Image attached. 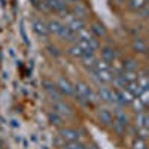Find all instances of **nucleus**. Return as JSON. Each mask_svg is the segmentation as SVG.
<instances>
[{"label": "nucleus", "instance_id": "29", "mask_svg": "<svg viewBox=\"0 0 149 149\" xmlns=\"http://www.w3.org/2000/svg\"><path fill=\"white\" fill-rule=\"evenodd\" d=\"M139 100L148 107V104H149V90H142V93L139 94Z\"/></svg>", "mask_w": 149, "mask_h": 149}, {"label": "nucleus", "instance_id": "24", "mask_svg": "<svg viewBox=\"0 0 149 149\" xmlns=\"http://www.w3.org/2000/svg\"><path fill=\"white\" fill-rule=\"evenodd\" d=\"M45 49H46L48 55L51 57V58H54V60H58L61 55H63V51H61L60 46L57 43H54V42H48L46 46H45Z\"/></svg>", "mask_w": 149, "mask_h": 149}, {"label": "nucleus", "instance_id": "3", "mask_svg": "<svg viewBox=\"0 0 149 149\" xmlns=\"http://www.w3.org/2000/svg\"><path fill=\"white\" fill-rule=\"evenodd\" d=\"M85 131L79 127L73 125H63L58 128V137H61L64 142H74V140H84Z\"/></svg>", "mask_w": 149, "mask_h": 149}, {"label": "nucleus", "instance_id": "4", "mask_svg": "<svg viewBox=\"0 0 149 149\" xmlns=\"http://www.w3.org/2000/svg\"><path fill=\"white\" fill-rule=\"evenodd\" d=\"M95 119L98 122V125L103 128H109L113 122V110H112L109 106H98L95 110Z\"/></svg>", "mask_w": 149, "mask_h": 149}, {"label": "nucleus", "instance_id": "31", "mask_svg": "<svg viewBox=\"0 0 149 149\" xmlns=\"http://www.w3.org/2000/svg\"><path fill=\"white\" fill-rule=\"evenodd\" d=\"M86 149H98V146L94 143H86Z\"/></svg>", "mask_w": 149, "mask_h": 149}, {"label": "nucleus", "instance_id": "22", "mask_svg": "<svg viewBox=\"0 0 149 149\" xmlns=\"http://www.w3.org/2000/svg\"><path fill=\"white\" fill-rule=\"evenodd\" d=\"M125 6V9L128 12H131V14H136L137 10L143 9L145 6H148V0H128V2L124 5Z\"/></svg>", "mask_w": 149, "mask_h": 149}, {"label": "nucleus", "instance_id": "11", "mask_svg": "<svg viewBox=\"0 0 149 149\" xmlns=\"http://www.w3.org/2000/svg\"><path fill=\"white\" fill-rule=\"evenodd\" d=\"M70 14L73 17H76V18L88 21V18H90V8H88V5H86L84 0H81V2L70 6Z\"/></svg>", "mask_w": 149, "mask_h": 149}, {"label": "nucleus", "instance_id": "27", "mask_svg": "<svg viewBox=\"0 0 149 149\" xmlns=\"http://www.w3.org/2000/svg\"><path fill=\"white\" fill-rule=\"evenodd\" d=\"M130 149H148V142L143 139H139V137H134L131 140Z\"/></svg>", "mask_w": 149, "mask_h": 149}, {"label": "nucleus", "instance_id": "30", "mask_svg": "<svg viewBox=\"0 0 149 149\" xmlns=\"http://www.w3.org/2000/svg\"><path fill=\"white\" fill-rule=\"evenodd\" d=\"M113 2H115V5H118V6H124V5L128 2V0H113Z\"/></svg>", "mask_w": 149, "mask_h": 149}, {"label": "nucleus", "instance_id": "25", "mask_svg": "<svg viewBox=\"0 0 149 149\" xmlns=\"http://www.w3.org/2000/svg\"><path fill=\"white\" fill-rule=\"evenodd\" d=\"M131 110H133V113H139V112H143V110H146L148 107L139 100V98L137 97H134L133 98V102L130 103V106H128Z\"/></svg>", "mask_w": 149, "mask_h": 149}, {"label": "nucleus", "instance_id": "20", "mask_svg": "<svg viewBox=\"0 0 149 149\" xmlns=\"http://www.w3.org/2000/svg\"><path fill=\"white\" fill-rule=\"evenodd\" d=\"M46 118H48V122L51 124L52 127H55V128H60V127H63V125H66V119L61 116L60 113H57L55 110H48V113H46Z\"/></svg>", "mask_w": 149, "mask_h": 149}, {"label": "nucleus", "instance_id": "15", "mask_svg": "<svg viewBox=\"0 0 149 149\" xmlns=\"http://www.w3.org/2000/svg\"><path fill=\"white\" fill-rule=\"evenodd\" d=\"M46 27H48V33H49V36L57 37V36L60 34L61 29L64 27V22L61 21L60 18H57V17H52V18L46 19Z\"/></svg>", "mask_w": 149, "mask_h": 149}, {"label": "nucleus", "instance_id": "13", "mask_svg": "<svg viewBox=\"0 0 149 149\" xmlns=\"http://www.w3.org/2000/svg\"><path fill=\"white\" fill-rule=\"evenodd\" d=\"M121 69L122 72H134V73H137L140 70V61L139 58H136L134 55H128V57H124L121 61Z\"/></svg>", "mask_w": 149, "mask_h": 149}, {"label": "nucleus", "instance_id": "12", "mask_svg": "<svg viewBox=\"0 0 149 149\" xmlns=\"http://www.w3.org/2000/svg\"><path fill=\"white\" fill-rule=\"evenodd\" d=\"M86 27H88V30L91 31V34L95 37V39L100 40V42L107 37V29L104 27V24H103L102 21L94 19V21H91Z\"/></svg>", "mask_w": 149, "mask_h": 149}, {"label": "nucleus", "instance_id": "32", "mask_svg": "<svg viewBox=\"0 0 149 149\" xmlns=\"http://www.w3.org/2000/svg\"><path fill=\"white\" fill-rule=\"evenodd\" d=\"M64 2L69 5V6H72V5H74V3H78V2H81V0H64Z\"/></svg>", "mask_w": 149, "mask_h": 149}, {"label": "nucleus", "instance_id": "17", "mask_svg": "<svg viewBox=\"0 0 149 149\" xmlns=\"http://www.w3.org/2000/svg\"><path fill=\"white\" fill-rule=\"evenodd\" d=\"M112 110H113V119L115 121L121 122L122 125H125V127L131 125V116L124 107H113Z\"/></svg>", "mask_w": 149, "mask_h": 149}, {"label": "nucleus", "instance_id": "19", "mask_svg": "<svg viewBox=\"0 0 149 149\" xmlns=\"http://www.w3.org/2000/svg\"><path fill=\"white\" fill-rule=\"evenodd\" d=\"M131 124L136 128H149V115L148 110L134 113V119H131Z\"/></svg>", "mask_w": 149, "mask_h": 149}, {"label": "nucleus", "instance_id": "18", "mask_svg": "<svg viewBox=\"0 0 149 149\" xmlns=\"http://www.w3.org/2000/svg\"><path fill=\"white\" fill-rule=\"evenodd\" d=\"M57 39H58L60 42L66 43V45H72V43H76V42H78V34L73 33L70 29H67V27L64 26L63 29H61L60 34L57 36Z\"/></svg>", "mask_w": 149, "mask_h": 149}, {"label": "nucleus", "instance_id": "14", "mask_svg": "<svg viewBox=\"0 0 149 149\" xmlns=\"http://www.w3.org/2000/svg\"><path fill=\"white\" fill-rule=\"evenodd\" d=\"M42 86H43V90H45L46 95L51 98V102H55V100H60V98H63V95L58 93V90H57V86H55L54 81H51V79H43Z\"/></svg>", "mask_w": 149, "mask_h": 149}, {"label": "nucleus", "instance_id": "21", "mask_svg": "<svg viewBox=\"0 0 149 149\" xmlns=\"http://www.w3.org/2000/svg\"><path fill=\"white\" fill-rule=\"evenodd\" d=\"M84 54H85V52L82 51V48H81L78 43L67 45V48H66V55H69L72 60H76V61H79V60H81V57H82Z\"/></svg>", "mask_w": 149, "mask_h": 149}, {"label": "nucleus", "instance_id": "5", "mask_svg": "<svg viewBox=\"0 0 149 149\" xmlns=\"http://www.w3.org/2000/svg\"><path fill=\"white\" fill-rule=\"evenodd\" d=\"M31 29L34 31V34L37 36L39 40L48 42L49 40V33H48V27H46V19L42 17H34L31 19Z\"/></svg>", "mask_w": 149, "mask_h": 149}, {"label": "nucleus", "instance_id": "8", "mask_svg": "<svg viewBox=\"0 0 149 149\" xmlns=\"http://www.w3.org/2000/svg\"><path fill=\"white\" fill-rule=\"evenodd\" d=\"M97 57L100 60H103V61H106V63L110 64V66L119 58L113 45H102L97 51Z\"/></svg>", "mask_w": 149, "mask_h": 149}, {"label": "nucleus", "instance_id": "7", "mask_svg": "<svg viewBox=\"0 0 149 149\" xmlns=\"http://www.w3.org/2000/svg\"><path fill=\"white\" fill-rule=\"evenodd\" d=\"M54 84L57 86L58 93L63 97H67V98L73 97V82L67 76H64V74H58V76L55 78V81H54Z\"/></svg>", "mask_w": 149, "mask_h": 149}, {"label": "nucleus", "instance_id": "2", "mask_svg": "<svg viewBox=\"0 0 149 149\" xmlns=\"http://www.w3.org/2000/svg\"><path fill=\"white\" fill-rule=\"evenodd\" d=\"M97 98H98V103L109 106V107H116L118 102H116V90H113L112 86L109 85H100L98 88L95 90Z\"/></svg>", "mask_w": 149, "mask_h": 149}, {"label": "nucleus", "instance_id": "23", "mask_svg": "<svg viewBox=\"0 0 149 149\" xmlns=\"http://www.w3.org/2000/svg\"><path fill=\"white\" fill-rule=\"evenodd\" d=\"M109 130L112 131V134H115L118 139H121V137H124L128 131V127H125V125H122L121 122H118V121H115L113 119V122H112V125L109 127Z\"/></svg>", "mask_w": 149, "mask_h": 149}, {"label": "nucleus", "instance_id": "16", "mask_svg": "<svg viewBox=\"0 0 149 149\" xmlns=\"http://www.w3.org/2000/svg\"><path fill=\"white\" fill-rule=\"evenodd\" d=\"M97 52H85L82 57H81V60H79V64L86 70V72H91V70H94V66H95V61H97Z\"/></svg>", "mask_w": 149, "mask_h": 149}, {"label": "nucleus", "instance_id": "10", "mask_svg": "<svg viewBox=\"0 0 149 149\" xmlns=\"http://www.w3.org/2000/svg\"><path fill=\"white\" fill-rule=\"evenodd\" d=\"M61 21L64 22V26H66L67 29H70L73 33H76V34H78L79 31H82L84 29H86V26H88V22H86V21L73 17L72 14H69L66 18H63Z\"/></svg>", "mask_w": 149, "mask_h": 149}, {"label": "nucleus", "instance_id": "6", "mask_svg": "<svg viewBox=\"0 0 149 149\" xmlns=\"http://www.w3.org/2000/svg\"><path fill=\"white\" fill-rule=\"evenodd\" d=\"M52 110H55L57 113H60L66 121L74 116V107L72 106L70 102L64 100V98H60V100L52 102Z\"/></svg>", "mask_w": 149, "mask_h": 149}, {"label": "nucleus", "instance_id": "9", "mask_svg": "<svg viewBox=\"0 0 149 149\" xmlns=\"http://www.w3.org/2000/svg\"><path fill=\"white\" fill-rule=\"evenodd\" d=\"M130 49L133 55L137 57H146L148 54V42L145 39V36H134L130 42Z\"/></svg>", "mask_w": 149, "mask_h": 149}, {"label": "nucleus", "instance_id": "28", "mask_svg": "<svg viewBox=\"0 0 149 149\" xmlns=\"http://www.w3.org/2000/svg\"><path fill=\"white\" fill-rule=\"evenodd\" d=\"M134 17H136V19H139V21H146L148 19V17H149V9H148V6H145L143 9H140V10H137L134 14Z\"/></svg>", "mask_w": 149, "mask_h": 149}, {"label": "nucleus", "instance_id": "33", "mask_svg": "<svg viewBox=\"0 0 149 149\" xmlns=\"http://www.w3.org/2000/svg\"><path fill=\"white\" fill-rule=\"evenodd\" d=\"M0 149H3V148H0Z\"/></svg>", "mask_w": 149, "mask_h": 149}, {"label": "nucleus", "instance_id": "1", "mask_svg": "<svg viewBox=\"0 0 149 149\" xmlns=\"http://www.w3.org/2000/svg\"><path fill=\"white\" fill-rule=\"evenodd\" d=\"M76 43L82 48L84 52H97L98 48L102 46V42L91 34L88 27L78 33V42Z\"/></svg>", "mask_w": 149, "mask_h": 149}, {"label": "nucleus", "instance_id": "26", "mask_svg": "<svg viewBox=\"0 0 149 149\" xmlns=\"http://www.w3.org/2000/svg\"><path fill=\"white\" fill-rule=\"evenodd\" d=\"M61 149H86V143L84 140H74V142H66Z\"/></svg>", "mask_w": 149, "mask_h": 149}]
</instances>
